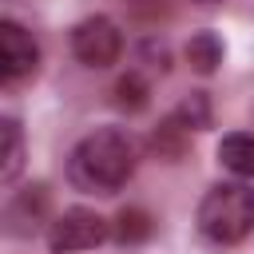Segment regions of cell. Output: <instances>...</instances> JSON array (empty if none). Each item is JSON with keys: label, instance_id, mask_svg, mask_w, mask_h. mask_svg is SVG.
Instances as JSON below:
<instances>
[{"label": "cell", "instance_id": "obj_1", "mask_svg": "<svg viewBox=\"0 0 254 254\" xmlns=\"http://www.w3.org/2000/svg\"><path fill=\"white\" fill-rule=\"evenodd\" d=\"M135 175V143L119 127L87 131L67 155V179L87 194H115Z\"/></svg>", "mask_w": 254, "mask_h": 254}, {"label": "cell", "instance_id": "obj_2", "mask_svg": "<svg viewBox=\"0 0 254 254\" xmlns=\"http://www.w3.org/2000/svg\"><path fill=\"white\" fill-rule=\"evenodd\" d=\"M198 234L214 246H234L254 230V190L246 183H214L198 202Z\"/></svg>", "mask_w": 254, "mask_h": 254}, {"label": "cell", "instance_id": "obj_3", "mask_svg": "<svg viewBox=\"0 0 254 254\" xmlns=\"http://www.w3.org/2000/svg\"><path fill=\"white\" fill-rule=\"evenodd\" d=\"M71 56L91 67V71H103L111 64H119L123 56V32L111 16H87L71 28Z\"/></svg>", "mask_w": 254, "mask_h": 254}, {"label": "cell", "instance_id": "obj_4", "mask_svg": "<svg viewBox=\"0 0 254 254\" xmlns=\"http://www.w3.org/2000/svg\"><path fill=\"white\" fill-rule=\"evenodd\" d=\"M103 238H107V222L95 210L67 206L48 230V250L52 254H79V250H95Z\"/></svg>", "mask_w": 254, "mask_h": 254}, {"label": "cell", "instance_id": "obj_5", "mask_svg": "<svg viewBox=\"0 0 254 254\" xmlns=\"http://www.w3.org/2000/svg\"><path fill=\"white\" fill-rule=\"evenodd\" d=\"M36 64H40V48H36L32 32L20 28L16 20H0V75H4V83L32 75Z\"/></svg>", "mask_w": 254, "mask_h": 254}, {"label": "cell", "instance_id": "obj_6", "mask_svg": "<svg viewBox=\"0 0 254 254\" xmlns=\"http://www.w3.org/2000/svg\"><path fill=\"white\" fill-rule=\"evenodd\" d=\"M44 210H48V190H44V187L20 190V194L8 202V210H4L8 230H12V234H32V230L44 222Z\"/></svg>", "mask_w": 254, "mask_h": 254}, {"label": "cell", "instance_id": "obj_7", "mask_svg": "<svg viewBox=\"0 0 254 254\" xmlns=\"http://www.w3.org/2000/svg\"><path fill=\"white\" fill-rule=\"evenodd\" d=\"M20 171H24V131H20V123L8 115V119L0 123V183L12 187V183L20 179Z\"/></svg>", "mask_w": 254, "mask_h": 254}, {"label": "cell", "instance_id": "obj_8", "mask_svg": "<svg viewBox=\"0 0 254 254\" xmlns=\"http://www.w3.org/2000/svg\"><path fill=\"white\" fill-rule=\"evenodd\" d=\"M218 163L238 179H254V135H246V131L226 135L218 143Z\"/></svg>", "mask_w": 254, "mask_h": 254}, {"label": "cell", "instance_id": "obj_9", "mask_svg": "<svg viewBox=\"0 0 254 254\" xmlns=\"http://www.w3.org/2000/svg\"><path fill=\"white\" fill-rule=\"evenodd\" d=\"M222 56H226V48H222V40H218L214 32H194V36L187 40V64H190L198 75H210V71L222 64Z\"/></svg>", "mask_w": 254, "mask_h": 254}, {"label": "cell", "instance_id": "obj_10", "mask_svg": "<svg viewBox=\"0 0 254 254\" xmlns=\"http://www.w3.org/2000/svg\"><path fill=\"white\" fill-rule=\"evenodd\" d=\"M175 119H179L187 131H202V127L210 123V103H206V95H202V91H190V95L179 103Z\"/></svg>", "mask_w": 254, "mask_h": 254}, {"label": "cell", "instance_id": "obj_11", "mask_svg": "<svg viewBox=\"0 0 254 254\" xmlns=\"http://www.w3.org/2000/svg\"><path fill=\"white\" fill-rule=\"evenodd\" d=\"M115 103H119V107H127V111L147 107V79H143L139 71H127V75L115 83Z\"/></svg>", "mask_w": 254, "mask_h": 254}, {"label": "cell", "instance_id": "obj_12", "mask_svg": "<svg viewBox=\"0 0 254 254\" xmlns=\"http://www.w3.org/2000/svg\"><path fill=\"white\" fill-rule=\"evenodd\" d=\"M119 226H115V238L119 242H143L147 234H151V218L143 214V210H119V218H115Z\"/></svg>", "mask_w": 254, "mask_h": 254}, {"label": "cell", "instance_id": "obj_13", "mask_svg": "<svg viewBox=\"0 0 254 254\" xmlns=\"http://www.w3.org/2000/svg\"><path fill=\"white\" fill-rule=\"evenodd\" d=\"M183 131H187V127L171 115V119L155 131V151H159L163 159H179V155H183Z\"/></svg>", "mask_w": 254, "mask_h": 254}, {"label": "cell", "instance_id": "obj_14", "mask_svg": "<svg viewBox=\"0 0 254 254\" xmlns=\"http://www.w3.org/2000/svg\"><path fill=\"white\" fill-rule=\"evenodd\" d=\"M198 4H214V0H198Z\"/></svg>", "mask_w": 254, "mask_h": 254}]
</instances>
